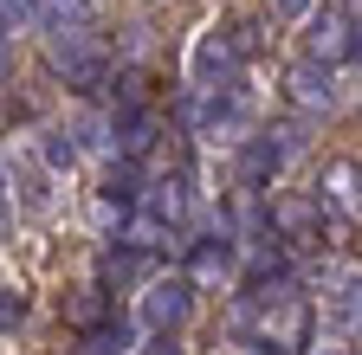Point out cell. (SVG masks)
<instances>
[{
  "instance_id": "1",
  "label": "cell",
  "mask_w": 362,
  "mask_h": 355,
  "mask_svg": "<svg viewBox=\"0 0 362 355\" xmlns=\"http://www.w3.org/2000/svg\"><path fill=\"white\" fill-rule=\"evenodd\" d=\"M272 227H279V239H291V246H317L324 239V194H279L272 200Z\"/></svg>"
},
{
  "instance_id": "2",
  "label": "cell",
  "mask_w": 362,
  "mask_h": 355,
  "mask_svg": "<svg viewBox=\"0 0 362 355\" xmlns=\"http://www.w3.org/2000/svg\"><path fill=\"white\" fill-rule=\"evenodd\" d=\"M310 59H349L356 52V26L337 13V7H324V13H310Z\"/></svg>"
},
{
  "instance_id": "3",
  "label": "cell",
  "mask_w": 362,
  "mask_h": 355,
  "mask_svg": "<svg viewBox=\"0 0 362 355\" xmlns=\"http://www.w3.org/2000/svg\"><path fill=\"white\" fill-rule=\"evenodd\" d=\"M143 317H149V330H175L181 317H188V284H149Z\"/></svg>"
},
{
  "instance_id": "4",
  "label": "cell",
  "mask_w": 362,
  "mask_h": 355,
  "mask_svg": "<svg viewBox=\"0 0 362 355\" xmlns=\"http://www.w3.org/2000/svg\"><path fill=\"white\" fill-rule=\"evenodd\" d=\"M285 97H291L298 110H324V104H330L337 91H330V78L317 71V65H298V71L285 78Z\"/></svg>"
},
{
  "instance_id": "5",
  "label": "cell",
  "mask_w": 362,
  "mask_h": 355,
  "mask_svg": "<svg viewBox=\"0 0 362 355\" xmlns=\"http://www.w3.org/2000/svg\"><path fill=\"white\" fill-rule=\"evenodd\" d=\"M226 272H233V246H226V239H201V246L188 252V278H194V284H214V278H226Z\"/></svg>"
},
{
  "instance_id": "6",
  "label": "cell",
  "mask_w": 362,
  "mask_h": 355,
  "mask_svg": "<svg viewBox=\"0 0 362 355\" xmlns=\"http://www.w3.org/2000/svg\"><path fill=\"white\" fill-rule=\"evenodd\" d=\"M356 181H362V168H356V162H349V155H337V162H330V168H324V200H330V207H343V213H349V207H356V200H362V188H356Z\"/></svg>"
},
{
  "instance_id": "7",
  "label": "cell",
  "mask_w": 362,
  "mask_h": 355,
  "mask_svg": "<svg viewBox=\"0 0 362 355\" xmlns=\"http://www.w3.org/2000/svg\"><path fill=\"white\" fill-rule=\"evenodd\" d=\"M104 310H110V297H104L98 284H84V291H71V303H65V317H71L78 330H98V323H104Z\"/></svg>"
},
{
  "instance_id": "8",
  "label": "cell",
  "mask_w": 362,
  "mask_h": 355,
  "mask_svg": "<svg viewBox=\"0 0 362 355\" xmlns=\"http://www.w3.org/2000/svg\"><path fill=\"white\" fill-rule=\"evenodd\" d=\"M149 213L162 219V227H175V219L188 213V194H181V181H156V188H149Z\"/></svg>"
},
{
  "instance_id": "9",
  "label": "cell",
  "mask_w": 362,
  "mask_h": 355,
  "mask_svg": "<svg viewBox=\"0 0 362 355\" xmlns=\"http://www.w3.org/2000/svg\"><path fill=\"white\" fill-rule=\"evenodd\" d=\"M343 323L362 336V284H349V291H343Z\"/></svg>"
},
{
  "instance_id": "10",
  "label": "cell",
  "mask_w": 362,
  "mask_h": 355,
  "mask_svg": "<svg viewBox=\"0 0 362 355\" xmlns=\"http://www.w3.org/2000/svg\"><path fill=\"white\" fill-rule=\"evenodd\" d=\"M149 355H188V349H181V342H175V336H162V342H156V349H149Z\"/></svg>"
},
{
  "instance_id": "11",
  "label": "cell",
  "mask_w": 362,
  "mask_h": 355,
  "mask_svg": "<svg viewBox=\"0 0 362 355\" xmlns=\"http://www.w3.org/2000/svg\"><path fill=\"white\" fill-rule=\"evenodd\" d=\"M279 13H310V0H279Z\"/></svg>"
},
{
  "instance_id": "12",
  "label": "cell",
  "mask_w": 362,
  "mask_h": 355,
  "mask_svg": "<svg viewBox=\"0 0 362 355\" xmlns=\"http://www.w3.org/2000/svg\"><path fill=\"white\" fill-rule=\"evenodd\" d=\"M356 59H362V26H356Z\"/></svg>"
},
{
  "instance_id": "13",
  "label": "cell",
  "mask_w": 362,
  "mask_h": 355,
  "mask_svg": "<svg viewBox=\"0 0 362 355\" xmlns=\"http://www.w3.org/2000/svg\"><path fill=\"white\" fill-rule=\"evenodd\" d=\"M246 355H272V349H246Z\"/></svg>"
},
{
  "instance_id": "14",
  "label": "cell",
  "mask_w": 362,
  "mask_h": 355,
  "mask_svg": "<svg viewBox=\"0 0 362 355\" xmlns=\"http://www.w3.org/2000/svg\"><path fill=\"white\" fill-rule=\"evenodd\" d=\"M337 355H343V349H337Z\"/></svg>"
}]
</instances>
